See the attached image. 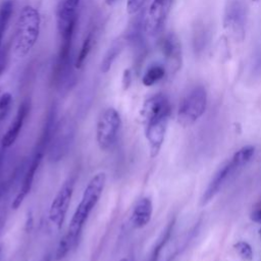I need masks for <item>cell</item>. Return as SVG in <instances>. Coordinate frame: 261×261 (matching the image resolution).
<instances>
[{"label": "cell", "instance_id": "3", "mask_svg": "<svg viewBox=\"0 0 261 261\" xmlns=\"http://www.w3.org/2000/svg\"><path fill=\"white\" fill-rule=\"evenodd\" d=\"M120 128L121 117L119 112L113 107L104 109L96 124V141L99 148L103 151L111 150L118 140Z\"/></svg>", "mask_w": 261, "mask_h": 261}, {"label": "cell", "instance_id": "14", "mask_svg": "<svg viewBox=\"0 0 261 261\" xmlns=\"http://www.w3.org/2000/svg\"><path fill=\"white\" fill-rule=\"evenodd\" d=\"M237 169L234 167V165L232 164V162H228L225 165H223L213 176V178L211 179V181L209 182L206 191L203 194L202 200H201V204L205 205L207 204L221 189V187L223 186V184L225 182V180L227 179V177L232 173V171Z\"/></svg>", "mask_w": 261, "mask_h": 261}, {"label": "cell", "instance_id": "13", "mask_svg": "<svg viewBox=\"0 0 261 261\" xmlns=\"http://www.w3.org/2000/svg\"><path fill=\"white\" fill-rule=\"evenodd\" d=\"M163 56L173 71H176L181 64V47L174 34L166 35L160 45Z\"/></svg>", "mask_w": 261, "mask_h": 261}, {"label": "cell", "instance_id": "1", "mask_svg": "<svg viewBox=\"0 0 261 261\" xmlns=\"http://www.w3.org/2000/svg\"><path fill=\"white\" fill-rule=\"evenodd\" d=\"M105 182L106 173L98 172L90 179L87 187L85 188L81 201L70 219L67 232L62 237L65 241H67L71 248L75 247L85 223L99 202L105 187Z\"/></svg>", "mask_w": 261, "mask_h": 261}, {"label": "cell", "instance_id": "27", "mask_svg": "<svg viewBox=\"0 0 261 261\" xmlns=\"http://www.w3.org/2000/svg\"><path fill=\"white\" fill-rule=\"evenodd\" d=\"M5 222H6V213L4 211H2L0 213V234L5 226Z\"/></svg>", "mask_w": 261, "mask_h": 261}, {"label": "cell", "instance_id": "21", "mask_svg": "<svg viewBox=\"0 0 261 261\" xmlns=\"http://www.w3.org/2000/svg\"><path fill=\"white\" fill-rule=\"evenodd\" d=\"M234 249L238 252V254L245 260L251 261L253 259V250L251 246L246 242H238L234 244Z\"/></svg>", "mask_w": 261, "mask_h": 261}, {"label": "cell", "instance_id": "9", "mask_svg": "<svg viewBox=\"0 0 261 261\" xmlns=\"http://www.w3.org/2000/svg\"><path fill=\"white\" fill-rule=\"evenodd\" d=\"M224 27L237 41H243L246 27V7L243 2L232 1L224 14Z\"/></svg>", "mask_w": 261, "mask_h": 261}, {"label": "cell", "instance_id": "32", "mask_svg": "<svg viewBox=\"0 0 261 261\" xmlns=\"http://www.w3.org/2000/svg\"><path fill=\"white\" fill-rule=\"evenodd\" d=\"M259 236H260V238H261V228L259 229Z\"/></svg>", "mask_w": 261, "mask_h": 261}, {"label": "cell", "instance_id": "20", "mask_svg": "<svg viewBox=\"0 0 261 261\" xmlns=\"http://www.w3.org/2000/svg\"><path fill=\"white\" fill-rule=\"evenodd\" d=\"M120 48H121V47H120L119 43H118V44H117V43H114V44L112 45V47L109 48V50L107 51V53H106L105 56H104L103 61L101 62V67H100V69H101V71H102L103 73L108 72V70L110 69V67H111V65H112V63H113V61H114L115 58L118 56L119 51L121 50Z\"/></svg>", "mask_w": 261, "mask_h": 261}, {"label": "cell", "instance_id": "31", "mask_svg": "<svg viewBox=\"0 0 261 261\" xmlns=\"http://www.w3.org/2000/svg\"><path fill=\"white\" fill-rule=\"evenodd\" d=\"M118 261H128L126 258H121L120 260H118Z\"/></svg>", "mask_w": 261, "mask_h": 261}, {"label": "cell", "instance_id": "4", "mask_svg": "<svg viewBox=\"0 0 261 261\" xmlns=\"http://www.w3.org/2000/svg\"><path fill=\"white\" fill-rule=\"evenodd\" d=\"M75 137V124L69 118H62L56 122L48 146L50 162L62 160L69 152Z\"/></svg>", "mask_w": 261, "mask_h": 261}, {"label": "cell", "instance_id": "26", "mask_svg": "<svg viewBox=\"0 0 261 261\" xmlns=\"http://www.w3.org/2000/svg\"><path fill=\"white\" fill-rule=\"evenodd\" d=\"M10 109L11 108H7V109H1L0 110V132H1V128H2V125L5 121V119L7 118L9 112H10Z\"/></svg>", "mask_w": 261, "mask_h": 261}, {"label": "cell", "instance_id": "29", "mask_svg": "<svg viewBox=\"0 0 261 261\" xmlns=\"http://www.w3.org/2000/svg\"><path fill=\"white\" fill-rule=\"evenodd\" d=\"M115 1H116V0H105V3H106L107 5H112Z\"/></svg>", "mask_w": 261, "mask_h": 261}, {"label": "cell", "instance_id": "28", "mask_svg": "<svg viewBox=\"0 0 261 261\" xmlns=\"http://www.w3.org/2000/svg\"><path fill=\"white\" fill-rule=\"evenodd\" d=\"M5 27L3 25H0V46H1V42H2V37H3V34H4V31H5Z\"/></svg>", "mask_w": 261, "mask_h": 261}, {"label": "cell", "instance_id": "23", "mask_svg": "<svg viewBox=\"0 0 261 261\" xmlns=\"http://www.w3.org/2000/svg\"><path fill=\"white\" fill-rule=\"evenodd\" d=\"M12 96L10 93H3L0 95V110L11 108Z\"/></svg>", "mask_w": 261, "mask_h": 261}, {"label": "cell", "instance_id": "10", "mask_svg": "<svg viewBox=\"0 0 261 261\" xmlns=\"http://www.w3.org/2000/svg\"><path fill=\"white\" fill-rule=\"evenodd\" d=\"M170 114V104L168 99L162 95L157 94L147 99L140 111L141 118L145 124L161 119L168 118Z\"/></svg>", "mask_w": 261, "mask_h": 261}, {"label": "cell", "instance_id": "33", "mask_svg": "<svg viewBox=\"0 0 261 261\" xmlns=\"http://www.w3.org/2000/svg\"><path fill=\"white\" fill-rule=\"evenodd\" d=\"M1 252H2V250H1V246H0V256H1Z\"/></svg>", "mask_w": 261, "mask_h": 261}, {"label": "cell", "instance_id": "19", "mask_svg": "<svg viewBox=\"0 0 261 261\" xmlns=\"http://www.w3.org/2000/svg\"><path fill=\"white\" fill-rule=\"evenodd\" d=\"M92 45H93V37H92V34H89L87 36V38L84 40L83 44H82V47H81V50L76 56V59H75V63H74V66L75 68L80 69L82 68V66L84 65L91 49H92Z\"/></svg>", "mask_w": 261, "mask_h": 261}, {"label": "cell", "instance_id": "25", "mask_svg": "<svg viewBox=\"0 0 261 261\" xmlns=\"http://www.w3.org/2000/svg\"><path fill=\"white\" fill-rule=\"evenodd\" d=\"M251 219L259 224H261V208L255 209L252 213H251Z\"/></svg>", "mask_w": 261, "mask_h": 261}, {"label": "cell", "instance_id": "5", "mask_svg": "<svg viewBox=\"0 0 261 261\" xmlns=\"http://www.w3.org/2000/svg\"><path fill=\"white\" fill-rule=\"evenodd\" d=\"M81 0H59L56 8V27L60 45L71 46L77 21Z\"/></svg>", "mask_w": 261, "mask_h": 261}, {"label": "cell", "instance_id": "15", "mask_svg": "<svg viewBox=\"0 0 261 261\" xmlns=\"http://www.w3.org/2000/svg\"><path fill=\"white\" fill-rule=\"evenodd\" d=\"M153 212L152 201L148 197L139 199L132 211L130 222L135 228L145 227L151 220Z\"/></svg>", "mask_w": 261, "mask_h": 261}, {"label": "cell", "instance_id": "22", "mask_svg": "<svg viewBox=\"0 0 261 261\" xmlns=\"http://www.w3.org/2000/svg\"><path fill=\"white\" fill-rule=\"evenodd\" d=\"M146 2V0H126V11L128 14H135L137 13L142 6L144 5V3Z\"/></svg>", "mask_w": 261, "mask_h": 261}, {"label": "cell", "instance_id": "24", "mask_svg": "<svg viewBox=\"0 0 261 261\" xmlns=\"http://www.w3.org/2000/svg\"><path fill=\"white\" fill-rule=\"evenodd\" d=\"M132 82V73L129 69H124L123 71V75H122V85H123V89L126 90Z\"/></svg>", "mask_w": 261, "mask_h": 261}, {"label": "cell", "instance_id": "2", "mask_svg": "<svg viewBox=\"0 0 261 261\" xmlns=\"http://www.w3.org/2000/svg\"><path fill=\"white\" fill-rule=\"evenodd\" d=\"M41 29V15L33 5H24L18 15L15 28L13 51L16 57L24 58L36 45Z\"/></svg>", "mask_w": 261, "mask_h": 261}, {"label": "cell", "instance_id": "34", "mask_svg": "<svg viewBox=\"0 0 261 261\" xmlns=\"http://www.w3.org/2000/svg\"><path fill=\"white\" fill-rule=\"evenodd\" d=\"M0 95H1V92H0Z\"/></svg>", "mask_w": 261, "mask_h": 261}, {"label": "cell", "instance_id": "8", "mask_svg": "<svg viewBox=\"0 0 261 261\" xmlns=\"http://www.w3.org/2000/svg\"><path fill=\"white\" fill-rule=\"evenodd\" d=\"M174 0H153L145 17V32L148 35H156L165 24Z\"/></svg>", "mask_w": 261, "mask_h": 261}, {"label": "cell", "instance_id": "18", "mask_svg": "<svg viewBox=\"0 0 261 261\" xmlns=\"http://www.w3.org/2000/svg\"><path fill=\"white\" fill-rule=\"evenodd\" d=\"M254 152L255 148L253 146H245L241 148L239 151H237L231 159V162L234 165V167L239 168L246 165L254 156Z\"/></svg>", "mask_w": 261, "mask_h": 261}, {"label": "cell", "instance_id": "16", "mask_svg": "<svg viewBox=\"0 0 261 261\" xmlns=\"http://www.w3.org/2000/svg\"><path fill=\"white\" fill-rule=\"evenodd\" d=\"M173 225H174V219H172L164 228V230L162 231V233L160 234L159 239L157 240V242L155 243L153 249L151 250L148 258L146 261H158L159 255L161 253V250L164 248V246L166 245V243L168 242V240L170 239V236L172 233V229H173Z\"/></svg>", "mask_w": 261, "mask_h": 261}, {"label": "cell", "instance_id": "30", "mask_svg": "<svg viewBox=\"0 0 261 261\" xmlns=\"http://www.w3.org/2000/svg\"><path fill=\"white\" fill-rule=\"evenodd\" d=\"M43 261H51V256H50V255H47V256L43 259Z\"/></svg>", "mask_w": 261, "mask_h": 261}, {"label": "cell", "instance_id": "17", "mask_svg": "<svg viewBox=\"0 0 261 261\" xmlns=\"http://www.w3.org/2000/svg\"><path fill=\"white\" fill-rule=\"evenodd\" d=\"M165 75V67L161 64L151 65L142 77V83L146 87H151L161 81Z\"/></svg>", "mask_w": 261, "mask_h": 261}, {"label": "cell", "instance_id": "7", "mask_svg": "<svg viewBox=\"0 0 261 261\" xmlns=\"http://www.w3.org/2000/svg\"><path fill=\"white\" fill-rule=\"evenodd\" d=\"M74 178L68 177L60 187L55 195L50 208H49V220L60 229L66 217V213L70 204V200L73 194Z\"/></svg>", "mask_w": 261, "mask_h": 261}, {"label": "cell", "instance_id": "11", "mask_svg": "<svg viewBox=\"0 0 261 261\" xmlns=\"http://www.w3.org/2000/svg\"><path fill=\"white\" fill-rule=\"evenodd\" d=\"M30 108H31V104H30L29 100H24L19 105L13 121L11 122L8 129L6 130V133L3 135L2 139H1L2 149L9 148L16 141V139L18 138L19 133L22 128V125L30 113Z\"/></svg>", "mask_w": 261, "mask_h": 261}, {"label": "cell", "instance_id": "12", "mask_svg": "<svg viewBox=\"0 0 261 261\" xmlns=\"http://www.w3.org/2000/svg\"><path fill=\"white\" fill-rule=\"evenodd\" d=\"M168 118H161L146 124V138L149 143L150 156L155 157L159 153L164 141Z\"/></svg>", "mask_w": 261, "mask_h": 261}, {"label": "cell", "instance_id": "6", "mask_svg": "<svg viewBox=\"0 0 261 261\" xmlns=\"http://www.w3.org/2000/svg\"><path fill=\"white\" fill-rule=\"evenodd\" d=\"M207 105V93L204 87H195L180 102L177 119L182 126L194 123L204 112Z\"/></svg>", "mask_w": 261, "mask_h": 261}]
</instances>
